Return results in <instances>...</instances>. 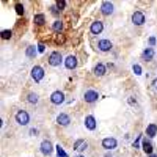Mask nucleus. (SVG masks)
Wrapping results in <instances>:
<instances>
[{
    "label": "nucleus",
    "mask_w": 157,
    "mask_h": 157,
    "mask_svg": "<svg viewBox=\"0 0 157 157\" xmlns=\"http://www.w3.org/2000/svg\"><path fill=\"white\" fill-rule=\"evenodd\" d=\"M16 121H18L21 126H27L29 121H30V116H29V113H27L25 110H19L18 113H16Z\"/></svg>",
    "instance_id": "f257e3e1"
},
{
    "label": "nucleus",
    "mask_w": 157,
    "mask_h": 157,
    "mask_svg": "<svg viewBox=\"0 0 157 157\" xmlns=\"http://www.w3.org/2000/svg\"><path fill=\"white\" fill-rule=\"evenodd\" d=\"M61 54L60 52H52L50 54V57H49V65L50 66H60V63H61Z\"/></svg>",
    "instance_id": "f03ea898"
},
{
    "label": "nucleus",
    "mask_w": 157,
    "mask_h": 157,
    "mask_svg": "<svg viewBox=\"0 0 157 157\" xmlns=\"http://www.w3.org/2000/svg\"><path fill=\"white\" fill-rule=\"evenodd\" d=\"M50 101H52V104H55V105L63 104L65 102V94L61 91H55V93H52V96H50Z\"/></svg>",
    "instance_id": "7ed1b4c3"
},
{
    "label": "nucleus",
    "mask_w": 157,
    "mask_h": 157,
    "mask_svg": "<svg viewBox=\"0 0 157 157\" xmlns=\"http://www.w3.org/2000/svg\"><path fill=\"white\" fill-rule=\"evenodd\" d=\"M32 77L35 78L36 82L43 80V77H44V71H43V68H41V66H35V68L32 69Z\"/></svg>",
    "instance_id": "20e7f679"
},
{
    "label": "nucleus",
    "mask_w": 157,
    "mask_h": 157,
    "mask_svg": "<svg viewBox=\"0 0 157 157\" xmlns=\"http://www.w3.org/2000/svg\"><path fill=\"white\" fill-rule=\"evenodd\" d=\"M132 22L135 25H143L145 24V14L140 13V11H135V13L132 14Z\"/></svg>",
    "instance_id": "39448f33"
},
{
    "label": "nucleus",
    "mask_w": 157,
    "mask_h": 157,
    "mask_svg": "<svg viewBox=\"0 0 157 157\" xmlns=\"http://www.w3.org/2000/svg\"><path fill=\"white\" fill-rule=\"evenodd\" d=\"M83 98H85L87 102L91 104V102H94V101H98L99 94H98V91H94V90H90V91H87V93H85V96H83Z\"/></svg>",
    "instance_id": "423d86ee"
},
{
    "label": "nucleus",
    "mask_w": 157,
    "mask_h": 157,
    "mask_svg": "<svg viewBox=\"0 0 157 157\" xmlns=\"http://www.w3.org/2000/svg\"><path fill=\"white\" fill-rule=\"evenodd\" d=\"M101 11H102V14H105V16L112 14V13H113V3L104 2L102 5H101Z\"/></svg>",
    "instance_id": "0eeeda50"
},
{
    "label": "nucleus",
    "mask_w": 157,
    "mask_h": 157,
    "mask_svg": "<svg viewBox=\"0 0 157 157\" xmlns=\"http://www.w3.org/2000/svg\"><path fill=\"white\" fill-rule=\"evenodd\" d=\"M98 47H99V50H102V52H109V50L112 49V43L109 41V39H101V41L98 43Z\"/></svg>",
    "instance_id": "6e6552de"
},
{
    "label": "nucleus",
    "mask_w": 157,
    "mask_h": 157,
    "mask_svg": "<svg viewBox=\"0 0 157 157\" xmlns=\"http://www.w3.org/2000/svg\"><path fill=\"white\" fill-rule=\"evenodd\" d=\"M116 140L115 138H104L102 140V146L105 148V149H115L116 148Z\"/></svg>",
    "instance_id": "1a4fd4ad"
},
{
    "label": "nucleus",
    "mask_w": 157,
    "mask_h": 157,
    "mask_svg": "<svg viewBox=\"0 0 157 157\" xmlns=\"http://www.w3.org/2000/svg\"><path fill=\"white\" fill-rule=\"evenodd\" d=\"M52 151H54V148H52V143H50L49 140H46V142L41 143V153H43V154L49 156L50 153H52Z\"/></svg>",
    "instance_id": "9d476101"
},
{
    "label": "nucleus",
    "mask_w": 157,
    "mask_h": 157,
    "mask_svg": "<svg viewBox=\"0 0 157 157\" xmlns=\"http://www.w3.org/2000/svg\"><path fill=\"white\" fill-rule=\"evenodd\" d=\"M102 29H104V24L101 21H96L91 24V33L93 35H99V33L102 32Z\"/></svg>",
    "instance_id": "9b49d317"
},
{
    "label": "nucleus",
    "mask_w": 157,
    "mask_h": 157,
    "mask_svg": "<svg viewBox=\"0 0 157 157\" xmlns=\"http://www.w3.org/2000/svg\"><path fill=\"white\" fill-rule=\"evenodd\" d=\"M65 65H66V68H68V69H74L77 66V58L74 57V55H69V57L65 60Z\"/></svg>",
    "instance_id": "f8f14e48"
},
{
    "label": "nucleus",
    "mask_w": 157,
    "mask_h": 157,
    "mask_svg": "<svg viewBox=\"0 0 157 157\" xmlns=\"http://www.w3.org/2000/svg\"><path fill=\"white\" fill-rule=\"evenodd\" d=\"M85 126L90 131H94V129H96V120H94V116H87L85 118Z\"/></svg>",
    "instance_id": "ddd939ff"
},
{
    "label": "nucleus",
    "mask_w": 157,
    "mask_h": 157,
    "mask_svg": "<svg viewBox=\"0 0 157 157\" xmlns=\"http://www.w3.org/2000/svg\"><path fill=\"white\" fill-rule=\"evenodd\" d=\"M57 123H58L60 126H68L69 123H71V120H69V116H68V115L61 113V115H58V118H57Z\"/></svg>",
    "instance_id": "4468645a"
},
{
    "label": "nucleus",
    "mask_w": 157,
    "mask_h": 157,
    "mask_svg": "<svg viewBox=\"0 0 157 157\" xmlns=\"http://www.w3.org/2000/svg\"><path fill=\"white\" fill-rule=\"evenodd\" d=\"M87 146H88V143L85 142V140H77V142L74 143L76 151H83V149H87Z\"/></svg>",
    "instance_id": "2eb2a0df"
},
{
    "label": "nucleus",
    "mask_w": 157,
    "mask_h": 157,
    "mask_svg": "<svg viewBox=\"0 0 157 157\" xmlns=\"http://www.w3.org/2000/svg\"><path fill=\"white\" fill-rule=\"evenodd\" d=\"M94 74H96L98 77H102V76L105 74V66L101 65V63H98L96 66H94Z\"/></svg>",
    "instance_id": "dca6fc26"
},
{
    "label": "nucleus",
    "mask_w": 157,
    "mask_h": 157,
    "mask_svg": "<svg viewBox=\"0 0 157 157\" xmlns=\"http://www.w3.org/2000/svg\"><path fill=\"white\" fill-rule=\"evenodd\" d=\"M153 57H154V50L153 49H146L143 52V60H146V61H149V60H153Z\"/></svg>",
    "instance_id": "f3484780"
},
{
    "label": "nucleus",
    "mask_w": 157,
    "mask_h": 157,
    "mask_svg": "<svg viewBox=\"0 0 157 157\" xmlns=\"http://www.w3.org/2000/svg\"><path fill=\"white\" fill-rule=\"evenodd\" d=\"M146 134H148V137H156V134H157V126H156V124H149L148 129H146Z\"/></svg>",
    "instance_id": "a211bd4d"
},
{
    "label": "nucleus",
    "mask_w": 157,
    "mask_h": 157,
    "mask_svg": "<svg viewBox=\"0 0 157 157\" xmlns=\"http://www.w3.org/2000/svg\"><path fill=\"white\" fill-rule=\"evenodd\" d=\"M143 151L151 156V154H153V145H151L149 142H143Z\"/></svg>",
    "instance_id": "6ab92c4d"
},
{
    "label": "nucleus",
    "mask_w": 157,
    "mask_h": 157,
    "mask_svg": "<svg viewBox=\"0 0 157 157\" xmlns=\"http://www.w3.org/2000/svg\"><path fill=\"white\" fill-rule=\"evenodd\" d=\"M52 29H54V32H61V29H63V22H61V21H55L52 24Z\"/></svg>",
    "instance_id": "aec40b11"
},
{
    "label": "nucleus",
    "mask_w": 157,
    "mask_h": 157,
    "mask_svg": "<svg viewBox=\"0 0 157 157\" xmlns=\"http://www.w3.org/2000/svg\"><path fill=\"white\" fill-rule=\"evenodd\" d=\"M44 22H46V18H44V14H36V16H35V24L43 25Z\"/></svg>",
    "instance_id": "412c9836"
},
{
    "label": "nucleus",
    "mask_w": 157,
    "mask_h": 157,
    "mask_svg": "<svg viewBox=\"0 0 157 157\" xmlns=\"http://www.w3.org/2000/svg\"><path fill=\"white\" fill-rule=\"evenodd\" d=\"M25 55H27V57H29V58H33V57H35V55H36V49L35 47H27V52H25Z\"/></svg>",
    "instance_id": "4be33fe9"
},
{
    "label": "nucleus",
    "mask_w": 157,
    "mask_h": 157,
    "mask_svg": "<svg viewBox=\"0 0 157 157\" xmlns=\"http://www.w3.org/2000/svg\"><path fill=\"white\" fill-rule=\"evenodd\" d=\"M29 102L30 104H38V96H36L35 93H30L29 94Z\"/></svg>",
    "instance_id": "5701e85b"
},
{
    "label": "nucleus",
    "mask_w": 157,
    "mask_h": 157,
    "mask_svg": "<svg viewBox=\"0 0 157 157\" xmlns=\"http://www.w3.org/2000/svg\"><path fill=\"white\" fill-rule=\"evenodd\" d=\"M11 35H13V32H11V30H3V32H2V38H3V39H10Z\"/></svg>",
    "instance_id": "b1692460"
},
{
    "label": "nucleus",
    "mask_w": 157,
    "mask_h": 157,
    "mask_svg": "<svg viewBox=\"0 0 157 157\" xmlns=\"http://www.w3.org/2000/svg\"><path fill=\"white\" fill-rule=\"evenodd\" d=\"M57 153H58V157H68V154L65 153V151H63V148H61L60 145L57 146Z\"/></svg>",
    "instance_id": "393cba45"
},
{
    "label": "nucleus",
    "mask_w": 157,
    "mask_h": 157,
    "mask_svg": "<svg viewBox=\"0 0 157 157\" xmlns=\"http://www.w3.org/2000/svg\"><path fill=\"white\" fill-rule=\"evenodd\" d=\"M16 13H18V14H24V7H22L21 3L16 5Z\"/></svg>",
    "instance_id": "a878e982"
},
{
    "label": "nucleus",
    "mask_w": 157,
    "mask_h": 157,
    "mask_svg": "<svg viewBox=\"0 0 157 157\" xmlns=\"http://www.w3.org/2000/svg\"><path fill=\"white\" fill-rule=\"evenodd\" d=\"M134 72H135L137 76H140V74H142V68H140L138 65H134Z\"/></svg>",
    "instance_id": "bb28decb"
},
{
    "label": "nucleus",
    "mask_w": 157,
    "mask_h": 157,
    "mask_svg": "<svg viewBox=\"0 0 157 157\" xmlns=\"http://www.w3.org/2000/svg\"><path fill=\"white\" fill-rule=\"evenodd\" d=\"M66 7V2H63V0H61V2H60V0H58V2H57V8H60V10H63Z\"/></svg>",
    "instance_id": "cd10ccee"
},
{
    "label": "nucleus",
    "mask_w": 157,
    "mask_h": 157,
    "mask_svg": "<svg viewBox=\"0 0 157 157\" xmlns=\"http://www.w3.org/2000/svg\"><path fill=\"white\" fill-rule=\"evenodd\" d=\"M46 50V47H44V44H39L38 46V52H44Z\"/></svg>",
    "instance_id": "c85d7f7f"
},
{
    "label": "nucleus",
    "mask_w": 157,
    "mask_h": 157,
    "mask_svg": "<svg viewBox=\"0 0 157 157\" xmlns=\"http://www.w3.org/2000/svg\"><path fill=\"white\" fill-rule=\"evenodd\" d=\"M149 43L151 44H156V38H149Z\"/></svg>",
    "instance_id": "c756f323"
},
{
    "label": "nucleus",
    "mask_w": 157,
    "mask_h": 157,
    "mask_svg": "<svg viewBox=\"0 0 157 157\" xmlns=\"http://www.w3.org/2000/svg\"><path fill=\"white\" fill-rule=\"evenodd\" d=\"M153 85H154V88L157 90V78H156V80H154V83H153Z\"/></svg>",
    "instance_id": "7c9ffc66"
},
{
    "label": "nucleus",
    "mask_w": 157,
    "mask_h": 157,
    "mask_svg": "<svg viewBox=\"0 0 157 157\" xmlns=\"http://www.w3.org/2000/svg\"><path fill=\"white\" fill-rule=\"evenodd\" d=\"M149 157H157V156H156V154H151V156H149Z\"/></svg>",
    "instance_id": "2f4dec72"
}]
</instances>
